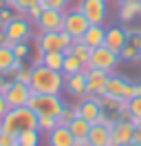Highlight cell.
<instances>
[{
    "instance_id": "cell-1",
    "label": "cell",
    "mask_w": 141,
    "mask_h": 146,
    "mask_svg": "<svg viewBox=\"0 0 141 146\" xmlns=\"http://www.w3.org/2000/svg\"><path fill=\"white\" fill-rule=\"evenodd\" d=\"M0 128L9 131V133H22L29 128H38V115L33 109L29 106H16V109H9L2 117H0Z\"/></svg>"
},
{
    "instance_id": "cell-2",
    "label": "cell",
    "mask_w": 141,
    "mask_h": 146,
    "mask_svg": "<svg viewBox=\"0 0 141 146\" xmlns=\"http://www.w3.org/2000/svg\"><path fill=\"white\" fill-rule=\"evenodd\" d=\"M31 89H33V93H62L64 91V73L53 71L44 64H38V66H33Z\"/></svg>"
},
{
    "instance_id": "cell-3",
    "label": "cell",
    "mask_w": 141,
    "mask_h": 146,
    "mask_svg": "<svg viewBox=\"0 0 141 146\" xmlns=\"http://www.w3.org/2000/svg\"><path fill=\"white\" fill-rule=\"evenodd\" d=\"M26 106L33 109L38 117H40V115H46V117L60 119L62 111L66 106V102L62 100L60 93H33Z\"/></svg>"
},
{
    "instance_id": "cell-4",
    "label": "cell",
    "mask_w": 141,
    "mask_h": 146,
    "mask_svg": "<svg viewBox=\"0 0 141 146\" xmlns=\"http://www.w3.org/2000/svg\"><path fill=\"white\" fill-rule=\"evenodd\" d=\"M90 66L93 69H101V71H108V73H115V69H117V64L121 62V58H119V53H115L113 49H108L106 44L97 46V49H93L90 51Z\"/></svg>"
},
{
    "instance_id": "cell-5",
    "label": "cell",
    "mask_w": 141,
    "mask_h": 146,
    "mask_svg": "<svg viewBox=\"0 0 141 146\" xmlns=\"http://www.w3.org/2000/svg\"><path fill=\"white\" fill-rule=\"evenodd\" d=\"M5 33H7V38L11 40V42H22V40H29V38H31V33H33V22L26 18V16L18 13L11 22H7V25H5Z\"/></svg>"
},
{
    "instance_id": "cell-6",
    "label": "cell",
    "mask_w": 141,
    "mask_h": 146,
    "mask_svg": "<svg viewBox=\"0 0 141 146\" xmlns=\"http://www.w3.org/2000/svg\"><path fill=\"white\" fill-rule=\"evenodd\" d=\"M77 9L86 16L90 25H104L108 16V0H79Z\"/></svg>"
},
{
    "instance_id": "cell-7",
    "label": "cell",
    "mask_w": 141,
    "mask_h": 146,
    "mask_svg": "<svg viewBox=\"0 0 141 146\" xmlns=\"http://www.w3.org/2000/svg\"><path fill=\"white\" fill-rule=\"evenodd\" d=\"M31 95H33V89H31L29 84L11 80V86H9L7 93H5V100H7L9 109H16V106H26L29 100H31Z\"/></svg>"
},
{
    "instance_id": "cell-8",
    "label": "cell",
    "mask_w": 141,
    "mask_h": 146,
    "mask_svg": "<svg viewBox=\"0 0 141 146\" xmlns=\"http://www.w3.org/2000/svg\"><path fill=\"white\" fill-rule=\"evenodd\" d=\"M88 25H90V22L86 20V16H84L77 7L70 9V11H64V31H69L73 38H82L86 33Z\"/></svg>"
},
{
    "instance_id": "cell-9",
    "label": "cell",
    "mask_w": 141,
    "mask_h": 146,
    "mask_svg": "<svg viewBox=\"0 0 141 146\" xmlns=\"http://www.w3.org/2000/svg\"><path fill=\"white\" fill-rule=\"evenodd\" d=\"M134 137V124L132 119H117L110 128V146H128Z\"/></svg>"
},
{
    "instance_id": "cell-10",
    "label": "cell",
    "mask_w": 141,
    "mask_h": 146,
    "mask_svg": "<svg viewBox=\"0 0 141 146\" xmlns=\"http://www.w3.org/2000/svg\"><path fill=\"white\" fill-rule=\"evenodd\" d=\"M106 95H113V98H119V100H130L134 98V84L128 82V80H123L121 75H113L110 73V78H108V82H106Z\"/></svg>"
},
{
    "instance_id": "cell-11",
    "label": "cell",
    "mask_w": 141,
    "mask_h": 146,
    "mask_svg": "<svg viewBox=\"0 0 141 146\" xmlns=\"http://www.w3.org/2000/svg\"><path fill=\"white\" fill-rule=\"evenodd\" d=\"M110 73L101 69H88L86 71V95H104L106 82H108Z\"/></svg>"
},
{
    "instance_id": "cell-12",
    "label": "cell",
    "mask_w": 141,
    "mask_h": 146,
    "mask_svg": "<svg viewBox=\"0 0 141 146\" xmlns=\"http://www.w3.org/2000/svg\"><path fill=\"white\" fill-rule=\"evenodd\" d=\"M35 25H38L40 31H62V29H64V11L44 9Z\"/></svg>"
},
{
    "instance_id": "cell-13",
    "label": "cell",
    "mask_w": 141,
    "mask_h": 146,
    "mask_svg": "<svg viewBox=\"0 0 141 146\" xmlns=\"http://www.w3.org/2000/svg\"><path fill=\"white\" fill-rule=\"evenodd\" d=\"M73 142H75V137H73L69 126L57 124L55 128H51L46 133V146H73Z\"/></svg>"
},
{
    "instance_id": "cell-14",
    "label": "cell",
    "mask_w": 141,
    "mask_h": 146,
    "mask_svg": "<svg viewBox=\"0 0 141 146\" xmlns=\"http://www.w3.org/2000/svg\"><path fill=\"white\" fill-rule=\"evenodd\" d=\"M79 109V117L88 119L90 124H95L97 117H99V113H101V106H99V102L95 100V95H84L77 104Z\"/></svg>"
},
{
    "instance_id": "cell-15",
    "label": "cell",
    "mask_w": 141,
    "mask_h": 146,
    "mask_svg": "<svg viewBox=\"0 0 141 146\" xmlns=\"http://www.w3.org/2000/svg\"><path fill=\"white\" fill-rule=\"evenodd\" d=\"M126 42H128L126 27H108V29H106V40H104V44L108 46V49H113L115 53H119Z\"/></svg>"
},
{
    "instance_id": "cell-16",
    "label": "cell",
    "mask_w": 141,
    "mask_h": 146,
    "mask_svg": "<svg viewBox=\"0 0 141 146\" xmlns=\"http://www.w3.org/2000/svg\"><path fill=\"white\" fill-rule=\"evenodd\" d=\"M64 89L75 98H84L86 95V73L79 71L73 75H64Z\"/></svg>"
},
{
    "instance_id": "cell-17",
    "label": "cell",
    "mask_w": 141,
    "mask_h": 146,
    "mask_svg": "<svg viewBox=\"0 0 141 146\" xmlns=\"http://www.w3.org/2000/svg\"><path fill=\"white\" fill-rule=\"evenodd\" d=\"M141 18V0H121L119 2V20L123 25H130Z\"/></svg>"
},
{
    "instance_id": "cell-18",
    "label": "cell",
    "mask_w": 141,
    "mask_h": 146,
    "mask_svg": "<svg viewBox=\"0 0 141 146\" xmlns=\"http://www.w3.org/2000/svg\"><path fill=\"white\" fill-rule=\"evenodd\" d=\"M38 49H42V51H62L64 42L60 38V31H40Z\"/></svg>"
},
{
    "instance_id": "cell-19",
    "label": "cell",
    "mask_w": 141,
    "mask_h": 146,
    "mask_svg": "<svg viewBox=\"0 0 141 146\" xmlns=\"http://www.w3.org/2000/svg\"><path fill=\"white\" fill-rule=\"evenodd\" d=\"M88 144L90 146H108L110 144V128H106L104 124H90L88 131Z\"/></svg>"
},
{
    "instance_id": "cell-20",
    "label": "cell",
    "mask_w": 141,
    "mask_h": 146,
    "mask_svg": "<svg viewBox=\"0 0 141 146\" xmlns=\"http://www.w3.org/2000/svg\"><path fill=\"white\" fill-rule=\"evenodd\" d=\"M82 40H84L90 49L101 46V44H104V40H106V29H104V25H88L86 33L82 36Z\"/></svg>"
},
{
    "instance_id": "cell-21",
    "label": "cell",
    "mask_w": 141,
    "mask_h": 146,
    "mask_svg": "<svg viewBox=\"0 0 141 146\" xmlns=\"http://www.w3.org/2000/svg\"><path fill=\"white\" fill-rule=\"evenodd\" d=\"M69 128H70V133H73V137L75 139H88V131H90V122L88 119H84V117H75L73 122L69 124Z\"/></svg>"
},
{
    "instance_id": "cell-22",
    "label": "cell",
    "mask_w": 141,
    "mask_h": 146,
    "mask_svg": "<svg viewBox=\"0 0 141 146\" xmlns=\"http://www.w3.org/2000/svg\"><path fill=\"white\" fill-rule=\"evenodd\" d=\"M42 64H44V66H49V69H53V71H62V64H64V51H44Z\"/></svg>"
},
{
    "instance_id": "cell-23",
    "label": "cell",
    "mask_w": 141,
    "mask_h": 146,
    "mask_svg": "<svg viewBox=\"0 0 141 146\" xmlns=\"http://www.w3.org/2000/svg\"><path fill=\"white\" fill-rule=\"evenodd\" d=\"M82 66H84V62L79 60L77 55L66 53V55H64V64H62V73H64V75H73V73L82 71Z\"/></svg>"
},
{
    "instance_id": "cell-24",
    "label": "cell",
    "mask_w": 141,
    "mask_h": 146,
    "mask_svg": "<svg viewBox=\"0 0 141 146\" xmlns=\"http://www.w3.org/2000/svg\"><path fill=\"white\" fill-rule=\"evenodd\" d=\"M18 144L22 146H40V131L38 128H29L18 133Z\"/></svg>"
},
{
    "instance_id": "cell-25",
    "label": "cell",
    "mask_w": 141,
    "mask_h": 146,
    "mask_svg": "<svg viewBox=\"0 0 141 146\" xmlns=\"http://www.w3.org/2000/svg\"><path fill=\"white\" fill-rule=\"evenodd\" d=\"M5 5H7V7H11L16 13L26 16V11L31 9L33 5H38V0H5Z\"/></svg>"
},
{
    "instance_id": "cell-26",
    "label": "cell",
    "mask_w": 141,
    "mask_h": 146,
    "mask_svg": "<svg viewBox=\"0 0 141 146\" xmlns=\"http://www.w3.org/2000/svg\"><path fill=\"white\" fill-rule=\"evenodd\" d=\"M79 115V109H77V104H66L64 106V111H62V115L60 119H57V124H62V126H69L73 119Z\"/></svg>"
},
{
    "instance_id": "cell-27",
    "label": "cell",
    "mask_w": 141,
    "mask_h": 146,
    "mask_svg": "<svg viewBox=\"0 0 141 146\" xmlns=\"http://www.w3.org/2000/svg\"><path fill=\"white\" fill-rule=\"evenodd\" d=\"M119 58L126 60V62H137V60H141V51L137 49V46H132L130 42H126L123 49L119 51Z\"/></svg>"
},
{
    "instance_id": "cell-28",
    "label": "cell",
    "mask_w": 141,
    "mask_h": 146,
    "mask_svg": "<svg viewBox=\"0 0 141 146\" xmlns=\"http://www.w3.org/2000/svg\"><path fill=\"white\" fill-rule=\"evenodd\" d=\"M13 60H16L13 51L9 46H0V73H7L9 66L13 64Z\"/></svg>"
},
{
    "instance_id": "cell-29",
    "label": "cell",
    "mask_w": 141,
    "mask_h": 146,
    "mask_svg": "<svg viewBox=\"0 0 141 146\" xmlns=\"http://www.w3.org/2000/svg\"><path fill=\"white\" fill-rule=\"evenodd\" d=\"M57 126V119L55 117H46V115H40L38 117V131L40 133H49L51 128H55Z\"/></svg>"
},
{
    "instance_id": "cell-30",
    "label": "cell",
    "mask_w": 141,
    "mask_h": 146,
    "mask_svg": "<svg viewBox=\"0 0 141 146\" xmlns=\"http://www.w3.org/2000/svg\"><path fill=\"white\" fill-rule=\"evenodd\" d=\"M31 78H33V66H22L13 75V80H18V82H22V84H29V86H31Z\"/></svg>"
},
{
    "instance_id": "cell-31",
    "label": "cell",
    "mask_w": 141,
    "mask_h": 146,
    "mask_svg": "<svg viewBox=\"0 0 141 146\" xmlns=\"http://www.w3.org/2000/svg\"><path fill=\"white\" fill-rule=\"evenodd\" d=\"M70 0H40V5H42L44 9H57V11H66Z\"/></svg>"
},
{
    "instance_id": "cell-32",
    "label": "cell",
    "mask_w": 141,
    "mask_h": 146,
    "mask_svg": "<svg viewBox=\"0 0 141 146\" xmlns=\"http://www.w3.org/2000/svg\"><path fill=\"white\" fill-rule=\"evenodd\" d=\"M128 106H130L132 119H141V95H134L128 100Z\"/></svg>"
},
{
    "instance_id": "cell-33",
    "label": "cell",
    "mask_w": 141,
    "mask_h": 146,
    "mask_svg": "<svg viewBox=\"0 0 141 146\" xmlns=\"http://www.w3.org/2000/svg\"><path fill=\"white\" fill-rule=\"evenodd\" d=\"M16 16H18L16 11L11 9V7H7V5H5V7L0 9V29H5V25H7V22H11Z\"/></svg>"
},
{
    "instance_id": "cell-34",
    "label": "cell",
    "mask_w": 141,
    "mask_h": 146,
    "mask_svg": "<svg viewBox=\"0 0 141 146\" xmlns=\"http://www.w3.org/2000/svg\"><path fill=\"white\" fill-rule=\"evenodd\" d=\"M0 146H18V135L0 128Z\"/></svg>"
},
{
    "instance_id": "cell-35",
    "label": "cell",
    "mask_w": 141,
    "mask_h": 146,
    "mask_svg": "<svg viewBox=\"0 0 141 146\" xmlns=\"http://www.w3.org/2000/svg\"><path fill=\"white\" fill-rule=\"evenodd\" d=\"M11 51H13V55H16V58H22V60H24L31 49H29V44H26V40H22V42H16V44L11 46Z\"/></svg>"
},
{
    "instance_id": "cell-36",
    "label": "cell",
    "mask_w": 141,
    "mask_h": 146,
    "mask_svg": "<svg viewBox=\"0 0 141 146\" xmlns=\"http://www.w3.org/2000/svg\"><path fill=\"white\" fill-rule=\"evenodd\" d=\"M42 11H44V7H42V5H40V0H38V5H33L31 9L26 11V18L31 20V22H38V18L42 16Z\"/></svg>"
},
{
    "instance_id": "cell-37",
    "label": "cell",
    "mask_w": 141,
    "mask_h": 146,
    "mask_svg": "<svg viewBox=\"0 0 141 146\" xmlns=\"http://www.w3.org/2000/svg\"><path fill=\"white\" fill-rule=\"evenodd\" d=\"M13 44H16V42H11V40L7 38V33H5V29H0V46H9V49H11Z\"/></svg>"
},
{
    "instance_id": "cell-38",
    "label": "cell",
    "mask_w": 141,
    "mask_h": 146,
    "mask_svg": "<svg viewBox=\"0 0 141 146\" xmlns=\"http://www.w3.org/2000/svg\"><path fill=\"white\" fill-rule=\"evenodd\" d=\"M132 124H134V142H141V119H132Z\"/></svg>"
},
{
    "instance_id": "cell-39",
    "label": "cell",
    "mask_w": 141,
    "mask_h": 146,
    "mask_svg": "<svg viewBox=\"0 0 141 146\" xmlns=\"http://www.w3.org/2000/svg\"><path fill=\"white\" fill-rule=\"evenodd\" d=\"M7 111H9V104H7V100H5V93H0V117H2Z\"/></svg>"
},
{
    "instance_id": "cell-40",
    "label": "cell",
    "mask_w": 141,
    "mask_h": 146,
    "mask_svg": "<svg viewBox=\"0 0 141 146\" xmlns=\"http://www.w3.org/2000/svg\"><path fill=\"white\" fill-rule=\"evenodd\" d=\"M73 146H90V144H88V139H75Z\"/></svg>"
},
{
    "instance_id": "cell-41",
    "label": "cell",
    "mask_w": 141,
    "mask_h": 146,
    "mask_svg": "<svg viewBox=\"0 0 141 146\" xmlns=\"http://www.w3.org/2000/svg\"><path fill=\"white\" fill-rule=\"evenodd\" d=\"M134 95H141V84H134Z\"/></svg>"
},
{
    "instance_id": "cell-42",
    "label": "cell",
    "mask_w": 141,
    "mask_h": 146,
    "mask_svg": "<svg viewBox=\"0 0 141 146\" xmlns=\"http://www.w3.org/2000/svg\"><path fill=\"white\" fill-rule=\"evenodd\" d=\"M128 146H141V142H134V139H132V142H130Z\"/></svg>"
},
{
    "instance_id": "cell-43",
    "label": "cell",
    "mask_w": 141,
    "mask_h": 146,
    "mask_svg": "<svg viewBox=\"0 0 141 146\" xmlns=\"http://www.w3.org/2000/svg\"><path fill=\"white\" fill-rule=\"evenodd\" d=\"M2 7H5V0H0V9H2Z\"/></svg>"
},
{
    "instance_id": "cell-44",
    "label": "cell",
    "mask_w": 141,
    "mask_h": 146,
    "mask_svg": "<svg viewBox=\"0 0 141 146\" xmlns=\"http://www.w3.org/2000/svg\"><path fill=\"white\" fill-rule=\"evenodd\" d=\"M18 146H22V144H18Z\"/></svg>"
},
{
    "instance_id": "cell-45",
    "label": "cell",
    "mask_w": 141,
    "mask_h": 146,
    "mask_svg": "<svg viewBox=\"0 0 141 146\" xmlns=\"http://www.w3.org/2000/svg\"><path fill=\"white\" fill-rule=\"evenodd\" d=\"M119 2H121V0H119Z\"/></svg>"
}]
</instances>
